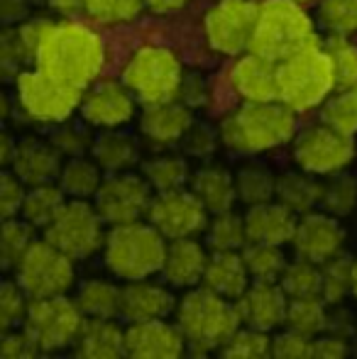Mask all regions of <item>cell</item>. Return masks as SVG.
Listing matches in <instances>:
<instances>
[{"label": "cell", "instance_id": "obj_50", "mask_svg": "<svg viewBox=\"0 0 357 359\" xmlns=\"http://www.w3.org/2000/svg\"><path fill=\"white\" fill-rule=\"evenodd\" d=\"M323 49H325V54H328L330 64H333L338 86L355 83L357 81V47L350 42V37H335V34H330V39L323 44Z\"/></svg>", "mask_w": 357, "mask_h": 359}, {"label": "cell", "instance_id": "obj_20", "mask_svg": "<svg viewBox=\"0 0 357 359\" xmlns=\"http://www.w3.org/2000/svg\"><path fill=\"white\" fill-rule=\"evenodd\" d=\"M174 286L167 281L140 279L125 281L123 286V306H120V318L128 323L142 320H159L177 313V296L172 293Z\"/></svg>", "mask_w": 357, "mask_h": 359}, {"label": "cell", "instance_id": "obj_41", "mask_svg": "<svg viewBox=\"0 0 357 359\" xmlns=\"http://www.w3.org/2000/svg\"><path fill=\"white\" fill-rule=\"evenodd\" d=\"M243 257L252 281H279L289 264L279 245H264V242H248L243 247Z\"/></svg>", "mask_w": 357, "mask_h": 359}, {"label": "cell", "instance_id": "obj_10", "mask_svg": "<svg viewBox=\"0 0 357 359\" xmlns=\"http://www.w3.org/2000/svg\"><path fill=\"white\" fill-rule=\"evenodd\" d=\"M83 323L86 316L79 308L76 298H69L64 293V296L32 298L22 327L29 332L39 352H59L76 345Z\"/></svg>", "mask_w": 357, "mask_h": 359}, {"label": "cell", "instance_id": "obj_39", "mask_svg": "<svg viewBox=\"0 0 357 359\" xmlns=\"http://www.w3.org/2000/svg\"><path fill=\"white\" fill-rule=\"evenodd\" d=\"M321 269H323V298L328 306H338L348 296H353L357 259L340 252L333 259L321 264Z\"/></svg>", "mask_w": 357, "mask_h": 359}, {"label": "cell", "instance_id": "obj_46", "mask_svg": "<svg viewBox=\"0 0 357 359\" xmlns=\"http://www.w3.org/2000/svg\"><path fill=\"white\" fill-rule=\"evenodd\" d=\"M90 125L83 120V123H74L72 118L64 120V123L54 125L52 135H49V142L59 149V154L64 159L69 156H83V154H90V147H93V137L90 135Z\"/></svg>", "mask_w": 357, "mask_h": 359}, {"label": "cell", "instance_id": "obj_61", "mask_svg": "<svg viewBox=\"0 0 357 359\" xmlns=\"http://www.w3.org/2000/svg\"><path fill=\"white\" fill-rule=\"evenodd\" d=\"M49 8L62 13L64 18H74L83 10V0H49Z\"/></svg>", "mask_w": 357, "mask_h": 359}, {"label": "cell", "instance_id": "obj_13", "mask_svg": "<svg viewBox=\"0 0 357 359\" xmlns=\"http://www.w3.org/2000/svg\"><path fill=\"white\" fill-rule=\"evenodd\" d=\"M260 3L255 0H218L203 20L206 42L213 52L240 57L250 52Z\"/></svg>", "mask_w": 357, "mask_h": 359}, {"label": "cell", "instance_id": "obj_33", "mask_svg": "<svg viewBox=\"0 0 357 359\" xmlns=\"http://www.w3.org/2000/svg\"><path fill=\"white\" fill-rule=\"evenodd\" d=\"M76 303L86 318H120L123 286L108 279H88L79 286Z\"/></svg>", "mask_w": 357, "mask_h": 359}, {"label": "cell", "instance_id": "obj_17", "mask_svg": "<svg viewBox=\"0 0 357 359\" xmlns=\"http://www.w3.org/2000/svg\"><path fill=\"white\" fill-rule=\"evenodd\" d=\"M291 245L296 250V257H304L316 264H325L340 255L345 247V227L340 225V217L330 213H304L296 222Z\"/></svg>", "mask_w": 357, "mask_h": 359}, {"label": "cell", "instance_id": "obj_21", "mask_svg": "<svg viewBox=\"0 0 357 359\" xmlns=\"http://www.w3.org/2000/svg\"><path fill=\"white\" fill-rule=\"evenodd\" d=\"M230 86L243 100H279V64L255 52L235 57Z\"/></svg>", "mask_w": 357, "mask_h": 359}, {"label": "cell", "instance_id": "obj_49", "mask_svg": "<svg viewBox=\"0 0 357 359\" xmlns=\"http://www.w3.org/2000/svg\"><path fill=\"white\" fill-rule=\"evenodd\" d=\"M32 298L27 296L18 281H5L0 286V330H13V327H22L25 318H27V308Z\"/></svg>", "mask_w": 357, "mask_h": 359}, {"label": "cell", "instance_id": "obj_60", "mask_svg": "<svg viewBox=\"0 0 357 359\" xmlns=\"http://www.w3.org/2000/svg\"><path fill=\"white\" fill-rule=\"evenodd\" d=\"M18 142L20 140H15L10 133H3V137H0V164H3L5 169L13 164V156H15V151H18Z\"/></svg>", "mask_w": 357, "mask_h": 359}, {"label": "cell", "instance_id": "obj_54", "mask_svg": "<svg viewBox=\"0 0 357 359\" xmlns=\"http://www.w3.org/2000/svg\"><path fill=\"white\" fill-rule=\"evenodd\" d=\"M0 355L3 359H29L39 355V347L34 345V340L25 327H13V330H3Z\"/></svg>", "mask_w": 357, "mask_h": 359}, {"label": "cell", "instance_id": "obj_2", "mask_svg": "<svg viewBox=\"0 0 357 359\" xmlns=\"http://www.w3.org/2000/svg\"><path fill=\"white\" fill-rule=\"evenodd\" d=\"M296 115L281 100H243L220 120V140L235 154H262L296 137Z\"/></svg>", "mask_w": 357, "mask_h": 359}, {"label": "cell", "instance_id": "obj_3", "mask_svg": "<svg viewBox=\"0 0 357 359\" xmlns=\"http://www.w3.org/2000/svg\"><path fill=\"white\" fill-rule=\"evenodd\" d=\"M174 316H177L181 332L186 335L189 352L194 355L220 352V347L243 325L235 301L218 296L206 286L189 288L179 298Z\"/></svg>", "mask_w": 357, "mask_h": 359}, {"label": "cell", "instance_id": "obj_63", "mask_svg": "<svg viewBox=\"0 0 357 359\" xmlns=\"http://www.w3.org/2000/svg\"><path fill=\"white\" fill-rule=\"evenodd\" d=\"M353 296L357 298V269H355V288H353Z\"/></svg>", "mask_w": 357, "mask_h": 359}, {"label": "cell", "instance_id": "obj_31", "mask_svg": "<svg viewBox=\"0 0 357 359\" xmlns=\"http://www.w3.org/2000/svg\"><path fill=\"white\" fill-rule=\"evenodd\" d=\"M103 169L93 156H69L64 159L57 184L64 189L69 198H93L103 184Z\"/></svg>", "mask_w": 357, "mask_h": 359}, {"label": "cell", "instance_id": "obj_58", "mask_svg": "<svg viewBox=\"0 0 357 359\" xmlns=\"http://www.w3.org/2000/svg\"><path fill=\"white\" fill-rule=\"evenodd\" d=\"M32 0H0V20L5 25H20L29 18Z\"/></svg>", "mask_w": 357, "mask_h": 359}, {"label": "cell", "instance_id": "obj_55", "mask_svg": "<svg viewBox=\"0 0 357 359\" xmlns=\"http://www.w3.org/2000/svg\"><path fill=\"white\" fill-rule=\"evenodd\" d=\"M52 27H54V20H49V18H27L25 22L18 25L20 37H22L25 47H27L29 57H32V64H34V59H37V52H39V47H42L44 37H47Z\"/></svg>", "mask_w": 357, "mask_h": 359}, {"label": "cell", "instance_id": "obj_4", "mask_svg": "<svg viewBox=\"0 0 357 359\" xmlns=\"http://www.w3.org/2000/svg\"><path fill=\"white\" fill-rule=\"evenodd\" d=\"M169 240L144 217V220L113 225L105 235L103 264L115 279L140 281L162 274Z\"/></svg>", "mask_w": 357, "mask_h": 359}, {"label": "cell", "instance_id": "obj_8", "mask_svg": "<svg viewBox=\"0 0 357 359\" xmlns=\"http://www.w3.org/2000/svg\"><path fill=\"white\" fill-rule=\"evenodd\" d=\"M184 76L177 54L157 44H144L133 52L123 69V81L142 105L179 98Z\"/></svg>", "mask_w": 357, "mask_h": 359}, {"label": "cell", "instance_id": "obj_62", "mask_svg": "<svg viewBox=\"0 0 357 359\" xmlns=\"http://www.w3.org/2000/svg\"><path fill=\"white\" fill-rule=\"evenodd\" d=\"M32 5H49V0H32Z\"/></svg>", "mask_w": 357, "mask_h": 359}, {"label": "cell", "instance_id": "obj_38", "mask_svg": "<svg viewBox=\"0 0 357 359\" xmlns=\"http://www.w3.org/2000/svg\"><path fill=\"white\" fill-rule=\"evenodd\" d=\"M34 242H37V227L29 225L22 215L5 217L0 232V262L5 269H15Z\"/></svg>", "mask_w": 357, "mask_h": 359}, {"label": "cell", "instance_id": "obj_27", "mask_svg": "<svg viewBox=\"0 0 357 359\" xmlns=\"http://www.w3.org/2000/svg\"><path fill=\"white\" fill-rule=\"evenodd\" d=\"M250 284H252V276L245 264L243 252H213L208 257L201 286L210 288L230 301H238Z\"/></svg>", "mask_w": 357, "mask_h": 359}, {"label": "cell", "instance_id": "obj_51", "mask_svg": "<svg viewBox=\"0 0 357 359\" xmlns=\"http://www.w3.org/2000/svg\"><path fill=\"white\" fill-rule=\"evenodd\" d=\"M179 144L184 149V154L196 156V159H208L218 149V144H223V140H220V130L210 128L208 123H196L194 120V125H191L189 133L184 135V140Z\"/></svg>", "mask_w": 357, "mask_h": 359}, {"label": "cell", "instance_id": "obj_14", "mask_svg": "<svg viewBox=\"0 0 357 359\" xmlns=\"http://www.w3.org/2000/svg\"><path fill=\"white\" fill-rule=\"evenodd\" d=\"M154 198V189L142 174H108L100 184L93 203L108 227L125 225V222L144 220Z\"/></svg>", "mask_w": 357, "mask_h": 359}, {"label": "cell", "instance_id": "obj_29", "mask_svg": "<svg viewBox=\"0 0 357 359\" xmlns=\"http://www.w3.org/2000/svg\"><path fill=\"white\" fill-rule=\"evenodd\" d=\"M90 156L98 161V166L105 174H120L137 166L140 161V147L137 140L123 128L113 130H98L90 147Z\"/></svg>", "mask_w": 357, "mask_h": 359}, {"label": "cell", "instance_id": "obj_28", "mask_svg": "<svg viewBox=\"0 0 357 359\" xmlns=\"http://www.w3.org/2000/svg\"><path fill=\"white\" fill-rule=\"evenodd\" d=\"M74 350L83 359L128 357V350H125V330L115 323V318H86Z\"/></svg>", "mask_w": 357, "mask_h": 359}, {"label": "cell", "instance_id": "obj_36", "mask_svg": "<svg viewBox=\"0 0 357 359\" xmlns=\"http://www.w3.org/2000/svg\"><path fill=\"white\" fill-rule=\"evenodd\" d=\"M248 242L245 215H238L235 210L210 215L206 227V245L210 247V252H243Z\"/></svg>", "mask_w": 357, "mask_h": 359}, {"label": "cell", "instance_id": "obj_9", "mask_svg": "<svg viewBox=\"0 0 357 359\" xmlns=\"http://www.w3.org/2000/svg\"><path fill=\"white\" fill-rule=\"evenodd\" d=\"M108 222L98 213L90 198H69L59 215L44 230V240L69 255L74 262L90 259L95 252H103Z\"/></svg>", "mask_w": 357, "mask_h": 359}, {"label": "cell", "instance_id": "obj_59", "mask_svg": "<svg viewBox=\"0 0 357 359\" xmlns=\"http://www.w3.org/2000/svg\"><path fill=\"white\" fill-rule=\"evenodd\" d=\"M186 3H189V0H144L147 10H152V13H157V15L179 13V10L186 8Z\"/></svg>", "mask_w": 357, "mask_h": 359}, {"label": "cell", "instance_id": "obj_18", "mask_svg": "<svg viewBox=\"0 0 357 359\" xmlns=\"http://www.w3.org/2000/svg\"><path fill=\"white\" fill-rule=\"evenodd\" d=\"M125 350L133 359H177L189 352V342L177 323L169 318L128 323Z\"/></svg>", "mask_w": 357, "mask_h": 359}, {"label": "cell", "instance_id": "obj_40", "mask_svg": "<svg viewBox=\"0 0 357 359\" xmlns=\"http://www.w3.org/2000/svg\"><path fill=\"white\" fill-rule=\"evenodd\" d=\"M279 284L289 298L323 296V269H321V264H316V262L296 257V262L286 264Z\"/></svg>", "mask_w": 357, "mask_h": 359}, {"label": "cell", "instance_id": "obj_56", "mask_svg": "<svg viewBox=\"0 0 357 359\" xmlns=\"http://www.w3.org/2000/svg\"><path fill=\"white\" fill-rule=\"evenodd\" d=\"M350 355V345L343 335H318L314 337V350H311V357L316 359H343Z\"/></svg>", "mask_w": 357, "mask_h": 359}, {"label": "cell", "instance_id": "obj_42", "mask_svg": "<svg viewBox=\"0 0 357 359\" xmlns=\"http://www.w3.org/2000/svg\"><path fill=\"white\" fill-rule=\"evenodd\" d=\"M323 123L333 125L335 130L345 135H357V81L355 83L338 86L328 100L323 103Z\"/></svg>", "mask_w": 357, "mask_h": 359}, {"label": "cell", "instance_id": "obj_16", "mask_svg": "<svg viewBox=\"0 0 357 359\" xmlns=\"http://www.w3.org/2000/svg\"><path fill=\"white\" fill-rule=\"evenodd\" d=\"M137 103L135 93L128 88L125 81H93L81 98V118L95 130H113L125 128L137 115Z\"/></svg>", "mask_w": 357, "mask_h": 359}, {"label": "cell", "instance_id": "obj_25", "mask_svg": "<svg viewBox=\"0 0 357 359\" xmlns=\"http://www.w3.org/2000/svg\"><path fill=\"white\" fill-rule=\"evenodd\" d=\"M299 215L286 208L281 201H267V203L250 205L245 213L250 242H264V245H289L294 237Z\"/></svg>", "mask_w": 357, "mask_h": 359}, {"label": "cell", "instance_id": "obj_52", "mask_svg": "<svg viewBox=\"0 0 357 359\" xmlns=\"http://www.w3.org/2000/svg\"><path fill=\"white\" fill-rule=\"evenodd\" d=\"M25 196H27V184H22L13 171L5 169L0 176V215H3V220L22 213Z\"/></svg>", "mask_w": 357, "mask_h": 359}, {"label": "cell", "instance_id": "obj_44", "mask_svg": "<svg viewBox=\"0 0 357 359\" xmlns=\"http://www.w3.org/2000/svg\"><path fill=\"white\" fill-rule=\"evenodd\" d=\"M318 22L328 34L353 37L357 34V0H321Z\"/></svg>", "mask_w": 357, "mask_h": 359}, {"label": "cell", "instance_id": "obj_32", "mask_svg": "<svg viewBox=\"0 0 357 359\" xmlns=\"http://www.w3.org/2000/svg\"><path fill=\"white\" fill-rule=\"evenodd\" d=\"M69 201V196L64 194V189L52 181V184H39V186H27V196H25L22 215L29 225H34L37 230H47L49 222L59 215V210L64 208V203Z\"/></svg>", "mask_w": 357, "mask_h": 359}, {"label": "cell", "instance_id": "obj_48", "mask_svg": "<svg viewBox=\"0 0 357 359\" xmlns=\"http://www.w3.org/2000/svg\"><path fill=\"white\" fill-rule=\"evenodd\" d=\"M25 64H32L27 47L20 37L18 25H5L0 34V69L5 79H15L20 72H25Z\"/></svg>", "mask_w": 357, "mask_h": 359}, {"label": "cell", "instance_id": "obj_30", "mask_svg": "<svg viewBox=\"0 0 357 359\" xmlns=\"http://www.w3.org/2000/svg\"><path fill=\"white\" fill-rule=\"evenodd\" d=\"M321 198H323V184L316 174L299 169L286 171L276 179V201H281L296 215L316 210V205H321Z\"/></svg>", "mask_w": 357, "mask_h": 359}, {"label": "cell", "instance_id": "obj_34", "mask_svg": "<svg viewBox=\"0 0 357 359\" xmlns=\"http://www.w3.org/2000/svg\"><path fill=\"white\" fill-rule=\"evenodd\" d=\"M284 327L301 332L306 337H318L330 327L328 303L323 296H306V298H289V311H286Z\"/></svg>", "mask_w": 357, "mask_h": 359}, {"label": "cell", "instance_id": "obj_24", "mask_svg": "<svg viewBox=\"0 0 357 359\" xmlns=\"http://www.w3.org/2000/svg\"><path fill=\"white\" fill-rule=\"evenodd\" d=\"M64 156L52 142H44L39 137H25L18 142V151L13 156V164L8 166L22 184L39 186L52 184L59 179Z\"/></svg>", "mask_w": 357, "mask_h": 359}, {"label": "cell", "instance_id": "obj_11", "mask_svg": "<svg viewBox=\"0 0 357 359\" xmlns=\"http://www.w3.org/2000/svg\"><path fill=\"white\" fill-rule=\"evenodd\" d=\"M76 262L64 255L59 247L49 240L34 242L27 255L15 266V281L27 291L29 298H47V296H64L74 288L76 281Z\"/></svg>", "mask_w": 357, "mask_h": 359}, {"label": "cell", "instance_id": "obj_15", "mask_svg": "<svg viewBox=\"0 0 357 359\" xmlns=\"http://www.w3.org/2000/svg\"><path fill=\"white\" fill-rule=\"evenodd\" d=\"M147 220L167 240H181V237H198L201 232H206L210 210L191 189H177L154 194Z\"/></svg>", "mask_w": 357, "mask_h": 359}, {"label": "cell", "instance_id": "obj_53", "mask_svg": "<svg viewBox=\"0 0 357 359\" xmlns=\"http://www.w3.org/2000/svg\"><path fill=\"white\" fill-rule=\"evenodd\" d=\"M314 350V337H306L286 327L284 332L271 337V357L279 359H309Z\"/></svg>", "mask_w": 357, "mask_h": 359}, {"label": "cell", "instance_id": "obj_43", "mask_svg": "<svg viewBox=\"0 0 357 359\" xmlns=\"http://www.w3.org/2000/svg\"><path fill=\"white\" fill-rule=\"evenodd\" d=\"M321 208L325 213L335 217H345L355 213L357 208V179L353 174H338L328 176V181H323V198H321Z\"/></svg>", "mask_w": 357, "mask_h": 359}, {"label": "cell", "instance_id": "obj_64", "mask_svg": "<svg viewBox=\"0 0 357 359\" xmlns=\"http://www.w3.org/2000/svg\"><path fill=\"white\" fill-rule=\"evenodd\" d=\"M299 3H309V0H299Z\"/></svg>", "mask_w": 357, "mask_h": 359}, {"label": "cell", "instance_id": "obj_23", "mask_svg": "<svg viewBox=\"0 0 357 359\" xmlns=\"http://www.w3.org/2000/svg\"><path fill=\"white\" fill-rule=\"evenodd\" d=\"M208 252L198 237H181L169 240L167 255L162 264V279L174 288H196L203 284L206 264H208Z\"/></svg>", "mask_w": 357, "mask_h": 359}, {"label": "cell", "instance_id": "obj_47", "mask_svg": "<svg viewBox=\"0 0 357 359\" xmlns=\"http://www.w3.org/2000/svg\"><path fill=\"white\" fill-rule=\"evenodd\" d=\"M144 8V0H83V13L98 25L130 22Z\"/></svg>", "mask_w": 357, "mask_h": 359}, {"label": "cell", "instance_id": "obj_37", "mask_svg": "<svg viewBox=\"0 0 357 359\" xmlns=\"http://www.w3.org/2000/svg\"><path fill=\"white\" fill-rule=\"evenodd\" d=\"M276 179L267 166L262 164H245L235 171V186H238V201L250 205L267 203L276 198Z\"/></svg>", "mask_w": 357, "mask_h": 359}, {"label": "cell", "instance_id": "obj_5", "mask_svg": "<svg viewBox=\"0 0 357 359\" xmlns=\"http://www.w3.org/2000/svg\"><path fill=\"white\" fill-rule=\"evenodd\" d=\"M321 42L309 13L299 0H264L260 3L250 52L267 57L271 62H284L296 52Z\"/></svg>", "mask_w": 357, "mask_h": 359}, {"label": "cell", "instance_id": "obj_6", "mask_svg": "<svg viewBox=\"0 0 357 359\" xmlns=\"http://www.w3.org/2000/svg\"><path fill=\"white\" fill-rule=\"evenodd\" d=\"M335 88L338 81L323 42L311 44L279 62V100L294 113H309L323 105Z\"/></svg>", "mask_w": 357, "mask_h": 359}, {"label": "cell", "instance_id": "obj_7", "mask_svg": "<svg viewBox=\"0 0 357 359\" xmlns=\"http://www.w3.org/2000/svg\"><path fill=\"white\" fill-rule=\"evenodd\" d=\"M83 88L57 79L44 69H25L15 76V105L32 123L59 125L81 108Z\"/></svg>", "mask_w": 357, "mask_h": 359}, {"label": "cell", "instance_id": "obj_12", "mask_svg": "<svg viewBox=\"0 0 357 359\" xmlns=\"http://www.w3.org/2000/svg\"><path fill=\"white\" fill-rule=\"evenodd\" d=\"M355 156L357 147L353 135L340 133L328 123L311 125L294 137V161L309 174L333 176L348 169Z\"/></svg>", "mask_w": 357, "mask_h": 359}, {"label": "cell", "instance_id": "obj_1", "mask_svg": "<svg viewBox=\"0 0 357 359\" xmlns=\"http://www.w3.org/2000/svg\"><path fill=\"white\" fill-rule=\"evenodd\" d=\"M105 64L103 37L93 27L79 20H62L54 22L49 34L44 37L42 47L34 59V67L54 74L57 79L74 83L86 90Z\"/></svg>", "mask_w": 357, "mask_h": 359}, {"label": "cell", "instance_id": "obj_45", "mask_svg": "<svg viewBox=\"0 0 357 359\" xmlns=\"http://www.w3.org/2000/svg\"><path fill=\"white\" fill-rule=\"evenodd\" d=\"M223 357H235V359H262L271 355V337L264 330H255V327L240 325L233 332L228 342L220 347Z\"/></svg>", "mask_w": 357, "mask_h": 359}, {"label": "cell", "instance_id": "obj_57", "mask_svg": "<svg viewBox=\"0 0 357 359\" xmlns=\"http://www.w3.org/2000/svg\"><path fill=\"white\" fill-rule=\"evenodd\" d=\"M179 100H184L191 110L203 108V105L208 103V83L203 81V76L186 74L184 83H181V90H179Z\"/></svg>", "mask_w": 357, "mask_h": 359}, {"label": "cell", "instance_id": "obj_26", "mask_svg": "<svg viewBox=\"0 0 357 359\" xmlns=\"http://www.w3.org/2000/svg\"><path fill=\"white\" fill-rule=\"evenodd\" d=\"M189 189L203 201V205L210 210V215L225 213L235 208L238 201V186L235 174L220 164H203L191 174Z\"/></svg>", "mask_w": 357, "mask_h": 359}, {"label": "cell", "instance_id": "obj_19", "mask_svg": "<svg viewBox=\"0 0 357 359\" xmlns=\"http://www.w3.org/2000/svg\"><path fill=\"white\" fill-rule=\"evenodd\" d=\"M235 306H238L243 325L271 332L276 327H284L289 296L279 281H252L235 301Z\"/></svg>", "mask_w": 357, "mask_h": 359}, {"label": "cell", "instance_id": "obj_35", "mask_svg": "<svg viewBox=\"0 0 357 359\" xmlns=\"http://www.w3.org/2000/svg\"><path fill=\"white\" fill-rule=\"evenodd\" d=\"M142 176L149 181L154 194H164V191L186 189L191 181V169L181 154H159L144 161Z\"/></svg>", "mask_w": 357, "mask_h": 359}, {"label": "cell", "instance_id": "obj_22", "mask_svg": "<svg viewBox=\"0 0 357 359\" xmlns=\"http://www.w3.org/2000/svg\"><path fill=\"white\" fill-rule=\"evenodd\" d=\"M191 125H194V110L179 98L149 103L140 113V133L157 147L179 144Z\"/></svg>", "mask_w": 357, "mask_h": 359}]
</instances>
